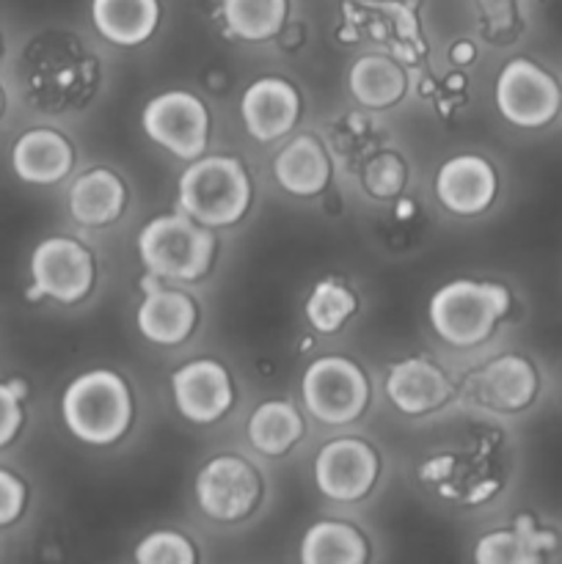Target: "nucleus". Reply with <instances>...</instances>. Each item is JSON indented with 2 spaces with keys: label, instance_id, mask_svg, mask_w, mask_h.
Masks as SVG:
<instances>
[{
  "label": "nucleus",
  "instance_id": "obj_1",
  "mask_svg": "<svg viewBox=\"0 0 562 564\" xmlns=\"http://www.w3.org/2000/svg\"><path fill=\"white\" fill-rule=\"evenodd\" d=\"M61 416L77 441L108 446L127 433L132 419V397L125 380L108 369H91L66 386Z\"/></svg>",
  "mask_w": 562,
  "mask_h": 564
},
{
  "label": "nucleus",
  "instance_id": "obj_2",
  "mask_svg": "<svg viewBox=\"0 0 562 564\" xmlns=\"http://www.w3.org/2000/svg\"><path fill=\"white\" fill-rule=\"evenodd\" d=\"M510 312V292L496 281L457 279L430 297V325L452 347H474Z\"/></svg>",
  "mask_w": 562,
  "mask_h": 564
},
{
  "label": "nucleus",
  "instance_id": "obj_3",
  "mask_svg": "<svg viewBox=\"0 0 562 564\" xmlns=\"http://www.w3.org/2000/svg\"><path fill=\"white\" fill-rule=\"evenodd\" d=\"M138 253L152 279L196 281L213 264L215 235L191 215H158L138 235Z\"/></svg>",
  "mask_w": 562,
  "mask_h": 564
},
{
  "label": "nucleus",
  "instance_id": "obj_4",
  "mask_svg": "<svg viewBox=\"0 0 562 564\" xmlns=\"http://www.w3.org/2000/svg\"><path fill=\"white\" fill-rule=\"evenodd\" d=\"M251 204V182L235 158L193 160L180 176V207L202 226H231Z\"/></svg>",
  "mask_w": 562,
  "mask_h": 564
},
{
  "label": "nucleus",
  "instance_id": "obj_5",
  "mask_svg": "<svg viewBox=\"0 0 562 564\" xmlns=\"http://www.w3.org/2000/svg\"><path fill=\"white\" fill-rule=\"evenodd\" d=\"M494 97L501 119L521 130H540L562 110L560 80L529 58L507 61L496 77Z\"/></svg>",
  "mask_w": 562,
  "mask_h": 564
},
{
  "label": "nucleus",
  "instance_id": "obj_6",
  "mask_svg": "<svg viewBox=\"0 0 562 564\" xmlns=\"http://www.w3.org/2000/svg\"><path fill=\"white\" fill-rule=\"evenodd\" d=\"M369 386L361 369L339 356H325L303 372V405L323 424H350L364 413Z\"/></svg>",
  "mask_w": 562,
  "mask_h": 564
},
{
  "label": "nucleus",
  "instance_id": "obj_7",
  "mask_svg": "<svg viewBox=\"0 0 562 564\" xmlns=\"http://www.w3.org/2000/svg\"><path fill=\"white\" fill-rule=\"evenodd\" d=\"M94 284L91 253L69 237H47L31 253V290L28 301L53 297L58 303H77Z\"/></svg>",
  "mask_w": 562,
  "mask_h": 564
},
{
  "label": "nucleus",
  "instance_id": "obj_8",
  "mask_svg": "<svg viewBox=\"0 0 562 564\" xmlns=\"http://www.w3.org/2000/svg\"><path fill=\"white\" fill-rule=\"evenodd\" d=\"M141 124L158 147L182 160H196L207 147V108L187 91H165L154 97L143 108Z\"/></svg>",
  "mask_w": 562,
  "mask_h": 564
},
{
  "label": "nucleus",
  "instance_id": "obj_9",
  "mask_svg": "<svg viewBox=\"0 0 562 564\" xmlns=\"http://www.w3.org/2000/svg\"><path fill=\"white\" fill-rule=\"evenodd\" d=\"M259 477L242 457H213L196 477V501L215 521H240L257 507Z\"/></svg>",
  "mask_w": 562,
  "mask_h": 564
},
{
  "label": "nucleus",
  "instance_id": "obj_10",
  "mask_svg": "<svg viewBox=\"0 0 562 564\" xmlns=\"http://www.w3.org/2000/svg\"><path fill=\"white\" fill-rule=\"evenodd\" d=\"M378 477L372 446L358 438H336L320 449L314 460V482L320 494L334 501H356L369 494Z\"/></svg>",
  "mask_w": 562,
  "mask_h": 564
},
{
  "label": "nucleus",
  "instance_id": "obj_11",
  "mask_svg": "<svg viewBox=\"0 0 562 564\" xmlns=\"http://www.w3.org/2000/svg\"><path fill=\"white\" fill-rule=\"evenodd\" d=\"M176 411L193 424L218 422L231 408V380L218 361H191L171 378Z\"/></svg>",
  "mask_w": 562,
  "mask_h": 564
},
{
  "label": "nucleus",
  "instance_id": "obj_12",
  "mask_svg": "<svg viewBox=\"0 0 562 564\" xmlns=\"http://www.w3.org/2000/svg\"><path fill=\"white\" fill-rule=\"evenodd\" d=\"M496 171L479 154H457L446 160L435 176V196L450 213L479 215L496 198Z\"/></svg>",
  "mask_w": 562,
  "mask_h": 564
},
{
  "label": "nucleus",
  "instance_id": "obj_13",
  "mask_svg": "<svg viewBox=\"0 0 562 564\" xmlns=\"http://www.w3.org/2000/svg\"><path fill=\"white\" fill-rule=\"evenodd\" d=\"M240 113L248 135L268 143L287 135L295 127L301 99H298L295 88L281 77H259L242 94Z\"/></svg>",
  "mask_w": 562,
  "mask_h": 564
},
{
  "label": "nucleus",
  "instance_id": "obj_14",
  "mask_svg": "<svg viewBox=\"0 0 562 564\" xmlns=\"http://www.w3.org/2000/svg\"><path fill=\"white\" fill-rule=\"evenodd\" d=\"M450 380L428 358L397 361L386 375V397L406 416H424L450 400Z\"/></svg>",
  "mask_w": 562,
  "mask_h": 564
},
{
  "label": "nucleus",
  "instance_id": "obj_15",
  "mask_svg": "<svg viewBox=\"0 0 562 564\" xmlns=\"http://www.w3.org/2000/svg\"><path fill=\"white\" fill-rule=\"evenodd\" d=\"M72 160L69 141L47 127L22 132L11 149V169L28 185H55L72 171Z\"/></svg>",
  "mask_w": 562,
  "mask_h": 564
},
{
  "label": "nucleus",
  "instance_id": "obj_16",
  "mask_svg": "<svg viewBox=\"0 0 562 564\" xmlns=\"http://www.w3.org/2000/svg\"><path fill=\"white\" fill-rule=\"evenodd\" d=\"M479 400L501 413L527 411L540 391L538 369L523 356H499L477 378Z\"/></svg>",
  "mask_w": 562,
  "mask_h": 564
},
{
  "label": "nucleus",
  "instance_id": "obj_17",
  "mask_svg": "<svg viewBox=\"0 0 562 564\" xmlns=\"http://www.w3.org/2000/svg\"><path fill=\"white\" fill-rule=\"evenodd\" d=\"M560 538L549 529H540L532 516L516 518L512 529H499L479 538L474 562L479 564H534L551 556Z\"/></svg>",
  "mask_w": 562,
  "mask_h": 564
},
{
  "label": "nucleus",
  "instance_id": "obj_18",
  "mask_svg": "<svg viewBox=\"0 0 562 564\" xmlns=\"http://www.w3.org/2000/svg\"><path fill=\"white\" fill-rule=\"evenodd\" d=\"M141 306H138V330L154 345H180L196 325V306L185 292L160 290L154 281L143 284Z\"/></svg>",
  "mask_w": 562,
  "mask_h": 564
},
{
  "label": "nucleus",
  "instance_id": "obj_19",
  "mask_svg": "<svg viewBox=\"0 0 562 564\" xmlns=\"http://www.w3.org/2000/svg\"><path fill=\"white\" fill-rule=\"evenodd\" d=\"M273 176L292 196H317L331 176L328 154L314 135H298L273 160Z\"/></svg>",
  "mask_w": 562,
  "mask_h": 564
},
{
  "label": "nucleus",
  "instance_id": "obj_20",
  "mask_svg": "<svg viewBox=\"0 0 562 564\" xmlns=\"http://www.w3.org/2000/svg\"><path fill=\"white\" fill-rule=\"evenodd\" d=\"M91 20L99 36L119 47H136L160 22L158 0H91Z\"/></svg>",
  "mask_w": 562,
  "mask_h": 564
},
{
  "label": "nucleus",
  "instance_id": "obj_21",
  "mask_svg": "<svg viewBox=\"0 0 562 564\" xmlns=\"http://www.w3.org/2000/svg\"><path fill=\"white\" fill-rule=\"evenodd\" d=\"M127 191L108 169H91L77 176L69 191V213L80 226H108L121 215Z\"/></svg>",
  "mask_w": 562,
  "mask_h": 564
},
{
  "label": "nucleus",
  "instance_id": "obj_22",
  "mask_svg": "<svg viewBox=\"0 0 562 564\" xmlns=\"http://www.w3.org/2000/svg\"><path fill=\"white\" fill-rule=\"evenodd\" d=\"M347 86L358 102L380 110L400 102L402 94H406V75L386 55H364L350 66Z\"/></svg>",
  "mask_w": 562,
  "mask_h": 564
},
{
  "label": "nucleus",
  "instance_id": "obj_23",
  "mask_svg": "<svg viewBox=\"0 0 562 564\" xmlns=\"http://www.w3.org/2000/svg\"><path fill=\"white\" fill-rule=\"evenodd\" d=\"M303 435V419L295 405L281 400L262 402L248 419V441L257 452L270 457H279L295 446Z\"/></svg>",
  "mask_w": 562,
  "mask_h": 564
},
{
  "label": "nucleus",
  "instance_id": "obj_24",
  "mask_svg": "<svg viewBox=\"0 0 562 564\" xmlns=\"http://www.w3.org/2000/svg\"><path fill=\"white\" fill-rule=\"evenodd\" d=\"M364 560H367V545H364L361 534L347 523L320 521L303 534V564H361Z\"/></svg>",
  "mask_w": 562,
  "mask_h": 564
},
{
  "label": "nucleus",
  "instance_id": "obj_25",
  "mask_svg": "<svg viewBox=\"0 0 562 564\" xmlns=\"http://www.w3.org/2000/svg\"><path fill=\"white\" fill-rule=\"evenodd\" d=\"M220 14L231 36L264 42L284 25L287 0H220Z\"/></svg>",
  "mask_w": 562,
  "mask_h": 564
},
{
  "label": "nucleus",
  "instance_id": "obj_26",
  "mask_svg": "<svg viewBox=\"0 0 562 564\" xmlns=\"http://www.w3.org/2000/svg\"><path fill=\"white\" fill-rule=\"evenodd\" d=\"M356 312V297L336 279L320 281L306 301V319L320 334H336Z\"/></svg>",
  "mask_w": 562,
  "mask_h": 564
},
{
  "label": "nucleus",
  "instance_id": "obj_27",
  "mask_svg": "<svg viewBox=\"0 0 562 564\" xmlns=\"http://www.w3.org/2000/svg\"><path fill=\"white\" fill-rule=\"evenodd\" d=\"M196 560L191 540L176 532H152L138 543L136 562L141 564H191Z\"/></svg>",
  "mask_w": 562,
  "mask_h": 564
},
{
  "label": "nucleus",
  "instance_id": "obj_28",
  "mask_svg": "<svg viewBox=\"0 0 562 564\" xmlns=\"http://www.w3.org/2000/svg\"><path fill=\"white\" fill-rule=\"evenodd\" d=\"M406 185V165L397 154L383 152L372 158L364 169V187L372 193L375 198H391L402 191Z\"/></svg>",
  "mask_w": 562,
  "mask_h": 564
},
{
  "label": "nucleus",
  "instance_id": "obj_29",
  "mask_svg": "<svg viewBox=\"0 0 562 564\" xmlns=\"http://www.w3.org/2000/svg\"><path fill=\"white\" fill-rule=\"evenodd\" d=\"M28 397V386L22 380L0 383V449L17 438L22 427V400Z\"/></svg>",
  "mask_w": 562,
  "mask_h": 564
},
{
  "label": "nucleus",
  "instance_id": "obj_30",
  "mask_svg": "<svg viewBox=\"0 0 562 564\" xmlns=\"http://www.w3.org/2000/svg\"><path fill=\"white\" fill-rule=\"evenodd\" d=\"M25 510V485L20 477L0 468V527H11Z\"/></svg>",
  "mask_w": 562,
  "mask_h": 564
},
{
  "label": "nucleus",
  "instance_id": "obj_31",
  "mask_svg": "<svg viewBox=\"0 0 562 564\" xmlns=\"http://www.w3.org/2000/svg\"><path fill=\"white\" fill-rule=\"evenodd\" d=\"M474 3L483 11L490 31H505V28H510V22L516 20L518 0H474Z\"/></svg>",
  "mask_w": 562,
  "mask_h": 564
},
{
  "label": "nucleus",
  "instance_id": "obj_32",
  "mask_svg": "<svg viewBox=\"0 0 562 564\" xmlns=\"http://www.w3.org/2000/svg\"><path fill=\"white\" fill-rule=\"evenodd\" d=\"M452 55H455V58H457V55H463L461 64H466V61H472V58H474V44L461 42V44H457L455 50H452Z\"/></svg>",
  "mask_w": 562,
  "mask_h": 564
},
{
  "label": "nucleus",
  "instance_id": "obj_33",
  "mask_svg": "<svg viewBox=\"0 0 562 564\" xmlns=\"http://www.w3.org/2000/svg\"><path fill=\"white\" fill-rule=\"evenodd\" d=\"M3 113H6V91L3 86H0V119H3Z\"/></svg>",
  "mask_w": 562,
  "mask_h": 564
},
{
  "label": "nucleus",
  "instance_id": "obj_34",
  "mask_svg": "<svg viewBox=\"0 0 562 564\" xmlns=\"http://www.w3.org/2000/svg\"><path fill=\"white\" fill-rule=\"evenodd\" d=\"M3 58H6V36L3 31H0V64H3Z\"/></svg>",
  "mask_w": 562,
  "mask_h": 564
}]
</instances>
